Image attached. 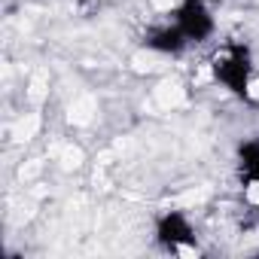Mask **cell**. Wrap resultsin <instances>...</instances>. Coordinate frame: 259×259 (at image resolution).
Returning <instances> with one entry per match:
<instances>
[{"label": "cell", "mask_w": 259, "mask_h": 259, "mask_svg": "<svg viewBox=\"0 0 259 259\" xmlns=\"http://www.w3.org/2000/svg\"><path fill=\"white\" fill-rule=\"evenodd\" d=\"M174 25L189 43H204L213 34V16L204 0H183L174 13Z\"/></svg>", "instance_id": "7a4b0ae2"}, {"label": "cell", "mask_w": 259, "mask_h": 259, "mask_svg": "<svg viewBox=\"0 0 259 259\" xmlns=\"http://www.w3.org/2000/svg\"><path fill=\"white\" fill-rule=\"evenodd\" d=\"M207 70L210 76L229 89L238 98H250V85H253V64H250V52L244 43H223L210 52L207 58Z\"/></svg>", "instance_id": "6da1fadb"}, {"label": "cell", "mask_w": 259, "mask_h": 259, "mask_svg": "<svg viewBox=\"0 0 259 259\" xmlns=\"http://www.w3.org/2000/svg\"><path fill=\"white\" fill-rule=\"evenodd\" d=\"M156 235H159L162 247H168L171 253H192V250H198V244H195V229H192V223H189L183 213H174V210L165 213V217L159 220Z\"/></svg>", "instance_id": "3957f363"}, {"label": "cell", "mask_w": 259, "mask_h": 259, "mask_svg": "<svg viewBox=\"0 0 259 259\" xmlns=\"http://www.w3.org/2000/svg\"><path fill=\"white\" fill-rule=\"evenodd\" d=\"M144 46H150V49H156V52H165V55H177V52H183V49L189 46V40H186V37L180 34V28L171 22V25H159V28L147 31Z\"/></svg>", "instance_id": "277c9868"}, {"label": "cell", "mask_w": 259, "mask_h": 259, "mask_svg": "<svg viewBox=\"0 0 259 259\" xmlns=\"http://www.w3.org/2000/svg\"><path fill=\"white\" fill-rule=\"evenodd\" d=\"M241 174L259 177V141H247L241 147Z\"/></svg>", "instance_id": "5b68a950"}]
</instances>
